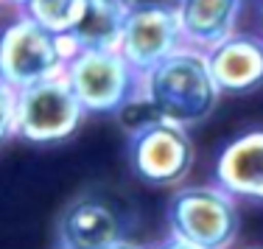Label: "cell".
Returning a JSON list of instances; mask_svg holds the SVG:
<instances>
[{"instance_id": "5bb4252c", "label": "cell", "mask_w": 263, "mask_h": 249, "mask_svg": "<svg viewBox=\"0 0 263 249\" xmlns=\"http://www.w3.org/2000/svg\"><path fill=\"white\" fill-rule=\"evenodd\" d=\"M17 138V90L0 82V146Z\"/></svg>"}, {"instance_id": "e0dca14e", "label": "cell", "mask_w": 263, "mask_h": 249, "mask_svg": "<svg viewBox=\"0 0 263 249\" xmlns=\"http://www.w3.org/2000/svg\"><path fill=\"white\" fill-rule=\"evenodd\" d=\"M3 3H9V6H14V9H23V6L28 3V0H3Z\"/></svg>"}, {"instance_id": "6da1fadb", "label": "cell", "mask_w": 263, "mask_h": 249, "mask_svg": "<svg viewBox=\"0 0 263 249\" xmlns=\"http://www.w3.org/2000/svg\"><path fill=\"white\" fill-rule=\"evenodd\" d=\"M140 90L148 95L162 121L196 126L218 107L221 90L213 82L208 53L193 45H179L171 56L140 76Z\"/></svg>"}, {"instance_id": "4fadbf2b", "label": "cell", "mask_w": 263, "mask_h": 249, "mask_svg": "<svg viewBox=\"0 0 263 249\" xmlns=\"http://www.w3.org/2000/svg\"><path fill=\"white\" fill-rule=\"evenodd\" d=\"M81 9H84V0H28L20 11H26L28 17H34L36 23L56 34H67L76 26Z\"/></svg>"}, {"instance_id": "5b68a950", "label": "cell", "mask_w": 263, "mask_h": 249, "mask_svg": "<svg viewBox=\"0 0 263 249\" xmlns=\"http://www.w3.org/2000/svg\"><path fill=\"white\" fill-rule=\"evenodd\" d=\"M65 79L87 115H115L140 87V76L121 51H76Z\"/></svg>"}, {"instance_id": "8fae6325", "label": "cell", "mask_w": 263, "mask_h": 249, "mask_svg": "<svg viewBox=\"0 0 263 249\" xmlns=\"http://www.w3.org/2000/svg\"><path fill=\"white\" fill-rule=\"evenodd\" d=\"M247 0H174L185 45L208 51L238 31Z\"/></svg>"}, {"instance_id": "7c38bea8", "label": "cell", "mask_w": 263, "mask_h": 249, "mask_svg": "<svg viewBox=\"0 0 263 249\" xmlns=\"http://www.w3.org/2000/svg\"><path fill=\"white\" fill-rule=\"evenodd\" d=\"M132 6L126 0H84L70 34L79 51H118Z\"/></svg>"}, {"instance_id": "9a60e30c", "label": "cell", "mask_w": 263, "mask_h": 249, "mask_svg": "<svg viewBox=\"0 0 263 249\" xmlns=\"http://www.w3.org/2000/svg\"><path fill=\"white\" fill-rule=\"evenodd\" d=\"M154 249H202V246H196L193 241H187V238H182V235H177V233H168Z\"/></svg>"}, {"instance_id": "52a82bcc", "label": "cell", "mask_w": 263, "mask_h": 249, "mask_svg": "<svg viewBox=\"0 0 263 249\" xmlns=\"http://www.w3.org/2000/svg\"><path fill=\"white\" fill-rule=\"evenodd\" d=\"M179 45H185V36L179 28L174 3L146 0V3L132 6L118 51L135 67L137 76L152 70L157 62L171 56Z\"/></svg>"}, {"instance_id": "8992f818", "label": "cell", "mask_w": 263, "mask_h": 249, "mask_svg": "<svg viewBox=\"0 0 263 249\" xmlns=\"http://www.w3.org/2000/svg\"><path fill=\"white\" fill-rule=\"evenodd\" d=\"M193 140L187 126L171 121H152L129 135L132 171L154 188H174L185 182L193 168Z\"/></svg>"}, {"instance_id": "30bf717a", "label": "cell", "mask_w": 263, "mask_h": 249, "mask_svg": "<svg viewBox=\"0 0 263 249\" xmlns=\"http://www.w3.org/2000/svg\"><path fill=\"white\" fill-rule=\"evenodd\" d=\"M216 185L235 199L263 202V129H249L224 146L216 160Z\"/></svg>"}, {"instance_id": "d6986e66", "label": "cell", "mask_w": 263, "mask_h": 249, "mask_svg": "<svg viewBox=\"0 0 263 249\" xmlns=\"http://www.w3.org/2000/svg\"><path fill=\"white\" fill-rule=\"evenodd\" d=\"M0 6H3V0H0Z\"/></svg>"}, {"instance_id": "9c48e42d", "label": "cell", "mask_w": 263, "mask_h": 249, "mask_svg": "<svg viewBox=\"0 0 263 249\" xmlns=\"http://www.w3.org/2000/svg\"><path fill=\"white\" fill-rule=\"evenodd\" d=\"M59 249H109L126 238L123 221L106 202L96 196H79L59 219Z\"/></svg>"}, {"instance_id": "3957f363", "label": "cell", "mask_w": 263, "mask_h": 249, "mask_svg": "<svg viewBox=\"0 0 263 249\" xmlns=\"http://www.w3.org/2000/svg\"><path fill=\"white\" fill-rule=\"evenodd\" d=\"M171 233L202 249H233L241 233L238 199L221 185H187L168 202Z\"/></svg>"}, {"instance_id": "ba28073f", "label": "cell", "mask_w": 263, "mask_h": 249, "mask_svg": "<svg viewBox=\"0 0 263 249\" xmlns=\"http://www.w3.org/2000/svg\"><path fill=\"white\" fill-rule=\"evenodd\" d=\"M208 65L221 95H243L263 84V36L252 31H233L227 40L210 45Z\"/></svg>"}, {"instance_id": "ac0fdd59", "label": "cell", "mask_w": 263, "mask_h": 249, "mask_svg": "<svg viewBox=\"0 0 263 249\" xmlns=\"http://www.w3.org/2000/svg\"><path fill=\"white\" fill-rule=\"evenodd\" d=\"M260 28H263V0H260Z\"/></svg>"}, {"instance_id": "7a4b0ae2", "label": "cell", "mask_w": 263, "mask_h": 249, "mask_svg": "<svg viewBox=\"0 0 263 249\" xmlns=\"http://www.w3.org/2000/svg\"><path fill=\"white\" fill-rule=\"evenodd\" d=\"M76 51L70 34H56L20 11V17L0 31V82L23 90L45 79L65 76Z\"/></svg>"}, {"instance_id": "277c9868", "label": "cell", "mask_w": 263, "mask_h": 249, "mask_svg": "<svg viewBox=\"0 0 263 249\" xmlns=\"http://www.w3.org/2000/svg\"><path fill=\"white\" fill-rule=\"evenodd\" d=\"M84 115L87 112L73 95L65 76H53L17 90V138L36 146L67 140L76 135Z\"/></svg>"}, {"instance_id": "2e32d148", "label": "cell", "mask_w": 263, "mask_h": 249, "mask_svg": "<svg viewBox=\"0 0 263 249\" xmlns=\"http://www.w3.org/2000/svg\"><path fill=\"white\" fill-rule=\"evenodd\" d=\"M109 249H148V246H143V244H135V241L123 238V241H118V244H112Z\"/></svg>"}]
</instances>
